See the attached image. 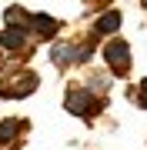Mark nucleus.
Here are the masks:
<instances>
[{"label":"nucleus","mask_w":147,"mask_h":150,"mask_svg":"<svg viewBox=\"0 0 147 150\" xmlns=\"http://www.w3.org/2000/svg\"><path fill=\"white\" fill-rule=\"evenodd\" d=\"M104 57H107L110 70H114V74H120V77L131 70V47H127L124 40H110L107 47H104Z\"/></svg>","instance_id":"f257e3e1"},{"label":"nucleus","mask_w":147,"mask_h":150,"mask_svg":"<svg viewBox=\"0 0 147 150\" xmlns=\"http://www.w3.org/2000/svg\"><path fill=\"white\" fill-rule=\"evenodd\" d=\"M90 107H94L90 90H70V93H67V110H70V113H80V117H87Z\"/></svg>","instance_id":"f03ea898"},{"label":"nucleus","mask_w":147,"mask_h":150,"mask_svg":"<svg viewBox=\"0 0 147 150\" xmlns=\"http://www.w3.org/2000/svg\"><path fill=\"white\" fill-rule=\"evenodd\" d=\"M27 27H33L40 37H54V33H57V20H54V17H47V13H37V17H30Z\"/></svg>","instance_id":"7ed1b4c3"},{"label":"nucleus","mask_w":147,"mask_h":150,"mask_svg":"<svg viewBox=\"0 0 147 150\" xmlns=\"http://www.w3.org/2000/svg\"><path fill=\"white\" fill-rule=\"evenodd\" d=\"M33 87H37V74H23L7 97H27V93H33Z\"/></svg>","instance_id":"20e7f679"},{"label":"nucleus","mask_w":147,"mask_h":150,"mask_svg":"<svg viewBox=\"0 0 147 150\" xmlns=\"http://www.w3.org/2000/svg\"><path fill=\"white\" fill-rule=\"evenodd\" d=\"M117 27H120V13L110 10V13H104L100 20H97V27H94V30H97V33H114Z\"/></svg>","instance_id":"39448f33"},{"label":"nucleus","mask_w":147,"mask_h":150,"mask_svg":"<svg viewBox=\"0 0 147 150\" xmlns=\"http://www.w3.org/2000/svg\"><path fill=\"white\" fill-rule=\"evenodd\" d=\"M50 57H54V64H70V60L77 57V50L70 47V43H54V50H50Z\"/></svg>","instance_id":"423d86ee"},{"label":"nucleus","mask_w":147,"mask_h":150,"mask_svg":"<svg viewBox=\"0 0 147 150\" xmlns=\"http://www.w3.org/2000/svg\"><path fill=\"white\" fill-rule=\"evenodd\" d=\"M0 47H4V50H20V47H23V30H7V33H0Z\"/></svg>","instance_id":"0eeeda50"},{"label":"nucleus","mask_w":147,"mask_h":150,"mask_svg":"<svg viewBox=\"0 0 147 150\" xmlns=\"http://www.w3.org/2000/svg\"><path fill=\"white\" fill-rule=\"evenodd\" d=\"M7 23H10V30H20L23 23H30V17L20 10V7H10V10H7Z\"/></svg>","instance_id":"6e6552de"},{"label":"nucleus","mask_w":147,"mask_h":150,"mask_svg":"<svg viewBox=\"0 0 147 150\" xmlns=\"http://www.w3.org/2000/svg\"><path fill=\"white\" fill-rule=\"evenodd\" d=\"M13 134H17V123L13 120H4V123H0V144H7Z\"/></svg>","instance_id":"1a4fd4ad"},{"label":"nucleus","mask_w":147,"mask_h":150,"mask_svg":"<svg viewBox=\"0 0 147 150\" xmlns=\"http://www.w3.org/2000/svg\"><path fill=\"white\" fill-rule=\"evenodd\" d=\"M137 103H141V107H147V80L141 83V90H137Z\"/></svg>","instance_id":"9d476101"}]
</instances>
